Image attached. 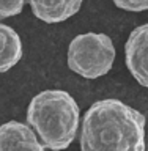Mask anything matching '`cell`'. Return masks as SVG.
<instances>
[{
	"instance_id": "cell-1",
	"label": "cell",
	"mask_w": 148,
	"mask_h": 151,
	"mask_svg": "<svg viewBox=\"0 0 148 151\" xmlns=\"http://www.w3.org/2000/svg\"><path fill=\"white\" fill-rule=\"evenodd\" d=\"M144 113L120 99H101L85 112L80 151H145Z\"/></svg>"
},
{
	"instance_id": "cell-2",
	"label": "cell",
	"mask_w": 148,
	"mask_h": 151,
	"mask_svg": "<svg viewBox=\"0 0 148 151\" xmlns=\"http://www.w3.org/2000/svg\"><path fill=\"white\" fill-rule=\"evenodd\" d=\"M27 124L51 151H63L74 142L80 126V109L65 90H44L32 98Z\"/></svg>"
},
{
	"instance_id": "cell-3",
	"label": "cell",
	"mask_w": 148,
	"mask_h": 151,
	"mask_svg": "<svg viewBox=\"0 0 148 151\" xmlns=\"http://www.w3.org/2000/svg\"><path fill=\"white\" fill-rule=\"evenodd\" d=\"M115 46L106 33H82L68 46V68L84 79H99L112 69Z\"/></svg>"
},
{
	"instance_id": "cell-4",
	"label": "cell",
	"mask_w": 148,
	"mask_h": 151,
	"mask_svg": "<svg viewBox=\"0 0 148 151\" xmlns=\"http://www.w3.org/2000/svg\"><path fill=\"white\" fill-rule=\"evenodd\" d=\"M126 66L144 88H148V24L136 27L125 44Z\"/></svg>"
},
{
	"instance_id": "cell-5",
	"label": "cell",
	"mask_w": 148,
	"mask_h": 151,
	"mask_svg": "<svg viewBox=\"0 0 148 151\" xmlns=\"http://www.w3.org/2000/svg\"><path fill=\"white\" fill-rule=\"evenodd\" d=\"M28 124L11 120L0 126V151H44Z\"/></svg>"
},
{
	"instance_id": "cell-6",
	"label": "cell",
	"mask_w": 148,
	"mask_h": 151,
	"mask_svg": "<svg viewBox=\"0 0 148 151\" xmlns=\"http://www.w3.org/2000/svg\"><path fill=\"white\" fill-rule=\"evenodd\" d=\"M33 16L46 24H60L79 13L84 0H27Z\"/></svg>"
},
{
	"instance_id": "cell-7",
	"label": "cell",
	"mask_w": 148,
	"mask_h": 151,
	"mask_svg": "<svg viewBox=\"0 0 148 151\" xmlns=\"http://www.w3.org/2000/svg\"><path fill=\"white\" fill-rule=\"evenodd\" d=\"M24 55V46L19 33L0 22V73L14 68Z\"/></svg>"
},
{
	"instance_id": "cell-8",
	"label": "cell",
	"mask_w": 148,
	"mask_h": 151,
	"mask_svg": "<svg viewBox=\"0 0 148 151\" xmlns=\"http://www.w3.org/2000/svg\"><path fill=\"white\" fill-rule=\"evenodd\" d=\"M27 0H0V21L22 13Z\"/></svg>"
},
{
	"instance_id": "cell-9",
	"label": "cell",
	"mask_w": 148,
	"mask_h": 151,
	"mask_svg": "<svg viewBox=\"0 0 148 151\" xmlns=\"http://www.w3.org/2000/svg\"><path fill=\"white\" fill-rule=\"evenodd\" d=\"M113 5L129 13H140L148 9V0H112Z\"/></svg>"
}]
</instances>
